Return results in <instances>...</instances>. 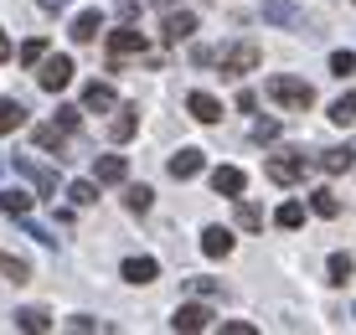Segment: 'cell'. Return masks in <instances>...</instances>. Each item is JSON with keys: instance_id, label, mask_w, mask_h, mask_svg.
Wrapping results in <instances>:
<instances>
[{"instance_id": "4", "label": "cell", "mask_w": 356, "mask_h": 335, "mask_svg": "<svg viewBox=\"0 0 356 335\" xmlns=\"http://www.w3.org/2000/svg\"><path fill=\"white\" fill-rule=\"evenodd\" d=\"M207 325H212V309H207V304H181L176 320H170V330H181V335H196Z\"/></svg>"}, {"instance_id": "5", "label": "cell", "mask_w": 356, "mask_h": 335, "mask_svg": "<svg viewBox=\"0 0 356 335\" xmlns=\"http://www.w3.org/2000/svg\"><path fill=\"white\" fill-rule=\"evenodd\" d=\"M67 78H72V62H67V57H47V62H42V78H36V83H42L47 93H63Z\"/></svg>"}, {"instance_id": "7", "label": "cell", "mask_w": 356, "mask_h": 335, "mask_svg": "<svg viewBox=\"0 0 356 335\" xmlns=\"http://www.w3.org/2000/svg\"><path fill=\"white\" fill-rule=\"evenodd\" d=\"M83 108H93V114H114L119 98H114L108 83H88V88H83Z\"/></svg>"}, {"instance_id": "32", "label": "cell", "mask_w": 356, "mask_h": 335, "mask_svg": "<svg viewBox=\"0 0 356 335\" xmlns=\"http://www.w3.org/2000/svg\"><path fill=\"white\" fill-rule=\"evenodd\" d=\"M330 72H336V78H351V72H356V57H351V52H330Z\"/></svg>"}, {"instance_id": "21", "label": "cell", "mask_w": 356, "mask_h": 335, "mask_svg": "<svg viewBox=\"0 0 356 335\" xmlns=\"http://www.w3.org/2000/svg\"><path fill=\"white\" fill-rule=\"evenodd\" d=\"M330 124H356V93H346V98L330 104Z\"/></svg>"}, {"instance_id": "39", "label": "cell", "mask_w": 356, "mask_h": 335, "mask_svg": "<svg viewBox=\"0 0 356 335\" xmlns=\"http://www.w3.org/2000/svg\"><path fill=\"white\" fill-rule=\"evenodd\" d=\"M150 6H165V0H150Z\"/></svg>"}, {"instance_id": "30", "label": "cell", "mask_w": 356, "mask_h": 335, "mask_svg": "<svg viewBox=\"0 0 356 335\" xmlns=\"http://www.w3.org/2000/svg\"><path fill=\"white\" fill-rule=\"evenodd\" d=\"M67 196H72V202H78V206H93V202H98L93 181H72V186H67Z\"/></svg>"}, {"instance_id": "37", "label": "cell", "mask_w": 356, "mask_h": 335, "mask_svg": "<svg viewBox=\"0 0 356 335\" xmlns=\"http://www.w3.org/2000/svg\"><path fill=\"white\" fill-rule=\"evenodd\" d=\"M67 6V0H42V10H63Z\"/></svg>"}, {"instance_id": "1", "label": "cell", "mask_w": 356, "mask_h": 335, "mask_svg": "<svg viewBox=\"0 0 356 335\" xmlns=\"http://www.w3.org/2000/svg\"><path fill=\"white\" fill-rule=\"evenodd\" d=\"M268 98H274L279 108H289V114H305V108L315 104V88L300 78H268Z\"/></svg>"}, {"instance_id": "38", "label": "cell", "mask_w": 356, "mask_h": 335, "mask_svg": "<svg viewBox=\"0 0 356 335\" xmlns=\"http://www.w3.org/2000/svg\"><path fill=\"white\" fill-rule=\"evenodd\" d=\"M10 57V42H6V31H0V62H6Z\"/></svg>"}, {"instance_id": "34", "label": "cell", "mask_w": 356, "mask_h": 335, "mask_svg": "<svg viewBox=\"0 0 356 335\" xmlns=\"http://www.w3.org/2000/svg\"><path fill=\"white\" fill-rule=\"evenodd\" d=\"M274 134H279V124H274V119H264L259 129H253V140H274Z\"/></svg>"}, {"instance_id": "29", "label": "cell", "mask_w": 356, "mask_h": 335, "mask_svg": "<svg viewBox=\"0 0 356 335\" xmlns=\"http://www.w3.org/2000/svg\"><path fill=\"white\" fill-rule=\"evenodd\" d=\"M264 16H268V21H279V26L300 21V16H294V6H284V0H268V6H264Z\"/></svg>"}, {"instance_id": "13", "label": "cell", "mask_w": 356, "mask_h": 335, "mask_svg": "<svg viewBox=\"0 0 356 335\" xmlns=\"http://www.w3.org/2000/svg\"><path fill=\"white\" fill-rule=\"evenodd\" d=\"M202 253H207V258H227V253H232V232H227V227H207V232H202Z\"/></svg>"}, {"instance_id": "10", "label": "cell", "mask_w": 356, "mask_h": 335, "mask_svg": "<svg viewBox=\"0 0 356 335\" xmlns=\"http://www.w3.org/2000/svg\"><path fill=\"white\" fill-rule=\"evenodd\" d=\"M212 191L217 196H238V191H248V176H243L238 165H222V170H212Z\"/></svg>"}, {"instance_id": "27", "label": "cell", "mask_w": 356, "mask_h": 335, "mask_svg": "<svg viewBox=\"0 0 356 335\" xmlns=\"http://www.w3.org/2000/svg\"><path fill=\"white\" fill-rule=\"evenodd\" d=\"M351 253H336V258H330V284H351Z\"/></svg>"}, {"instance_id": "17", "label": "cell", "mask_w": 356, "mask_h": 335, "mask_svg": "<svg viewBox=\"0 0 356 335\" xmlns=\"http://www.w3.org/2000/svg\"><path fill=\"white\" fill-rule=\"evenodd\" d=\"M98 26H104V16H98V10H83V16L78 21H72V42H93V36H98Z\"/></svg>"}, {"instance_id": "22", "label": "cell", "mask_w": 356, "mask_h": 335, "mask_svg": "<svg viewBox=\"0 0 356 335\" xmlns=\"http://www.w3.org/2000/svg\"><path fill=\"white\" fill-rule=\"evenodd\" d=\"M238 227H243V232H259V227H264V212H259L253 202H238Z\"/></svg>"}, {"instance_id": "12", "label": "cell", "mask_w": 356, "mask_h": 335, "mask_svg": "<svg viewBox=\"0 0 356 335\" xmlns=\"http://www.w3.org/2000/svg\"><path fill=\"white\" fill-rule=\"evenodd\" d=\"M161 31H165V42H186V36L196 31V16H191V10H170Z\"/></svg>"}, {"instance_id": "20", "label": "cell", "mask_w": 356, "mask_h": 335, "mask_svg": "<svg viewBox=\"0 0 356 335\" xmlns=\"http://www.w3.org/2000/svg\"><path fill=\"white\" fill-rule=\"evenodd\" d=\"M0 206H6L10 217H26L31 212V191H0Z\"/></svg>"}, {"instance_id": "3", "label": "cell", "mask_w": 356, "mask_h": 335, "mask_svg": "<svg viewBox=\"0 0 356 335\" xmlns=\"http://www.w3.org/2000/svg\"><path fill=\"white\" fill-rule=\"evenodd\" d=\"M305 176H310V160H300V155H268V181H274V186H300Z\"/></svg>"}, {"instance_id": "8", "label": "cell", "mask_w": 356, "mask_h": 335, "mask_svg": "<svg viewBox=\"0 0 356 335\" xmlns=\"http://www.w3.org/2000/svg\"><path fill=\"white\" fill-rule=\"evenodd\" d=\"M93 176L104 181V186H119V181L129 176V160H124V155H98V160H93Z\"/></svg>"}, {"instance_id": "33", "label": "cell", "mask_w": 356, "mask_h": 335, "mask_svg": "<svg viewBox=\"0 0 356 335\" xmlns=\"http://www.w3.org/2000/svg\"><path fill=\"white\" fill-rule=\"evenodd\" d=\"M57 124H63V129L72 134V129H78V124H83V114H78V108H57Z\"/></svg>"}, {"instance_id": "9", "label": "cell", "mask_w": 356, "mask_h": 335, "mask_svg": "<svg viewBox=\"0 0 356 335\" xmlns=\"http://www.w3.org/2000/svg\"><path fill=\"white\" fill-rule=\"evenodd\" d=\"M119 274H124L129 284H155V279H161V263H155V258H124Z\"/></svg>"}, {"instance_id": "19", "label": "cell", "mask_w": 356, "mask_h": 335, "mask_svg": "<svg viewBox=\"0 0 356 335\" xmlns=\"http://www.w3.org/2000/svg\"><path fill=\"white\" fill-rule=\"evenodd\" d=\"M21 124H26V108H21L16 98H0V134L21 129Z\"/></svg>"}, {"instance_id": "28", "label": "cell", "mask_w": 356, "mask_h": 335, "mask_svg": "<svg viewBox=\"0 0 356 335\" xmlns=\"http://www.w3.org/2000/svg\"><path fill=\"white\" fill-rule=\"evenodd\" d=\"M134 129H140V119H134V114H129V108H124V114H119V119H114V129H108V134H114V140H119V145H124V140H134Z\"/></svg>"}, {"instance_id": "2", "label": "cell", "mask_w": 356, "mask_h": 335, "mask_svg": "<svg viewBox=\"0 0 356 335\" xmlns=\"http://www.w3.org/2000/svg\"><path fill=\"white\" fill-rule=\"evenodd\" d=\"M217 67H222V78H243V72L259 67V47L253 42H227L222 52H217Z\"/></svg>"}, {"instance_id": "25", "label": "cell", "mask_w": 356, "mask_h": 335, "mask_svg": "<svg viewBox=\"0 0 356 335\" xmlns=\"http://www.w3.org/2000/svg\"><path fill=\"white\" fill-rule=\"evenodd\" d=\"M52 320H47V309H21L16 315V330H47Z\"/></svg>"}, {"instance_id": "31", "label": "cell", "mask_w": 356, "mask_h": 335, "mask_svg": "<svg viewBox=\"0 0 356 335\" xmlns=\"http://www.w3.org/2000/svg\"><path fill=\"white\" fill-rule=\"evenodd\" d=\"M47 57V42L42 36H31V42H21V62H26V67H36V62Z\"/></svg>"}, {"instance_id": "6", "label": "cell", "mask_w": 356, "mask_h": 335, "mask_svg": "<svg viewBox=\"0 0 356 335\" xmlns=\"http://www.w3.org/2000/svg\"><path fill=\"white\" fill-rule=\"evenodd\" d=\"M16 170H21V176H26V181H31L42 196H52V191H57V176H52L47 165H36L31 155H16Z\"/></svg>"}, {"instance_id": "15", "label": "cell", "mask_w": 356, "mask_h": 335, "mask_svg": "<svg viewBox=\"0 0 356 335\" xmlns=\"http://www.w3.org/2000/svg\"><path fill=\"white\" fill-rule=\"evenodd\" d=\"M0 274H6V284H26L31 279V263L21 253H6V247H0Z\"/></svg>"}, {"instance_id": "11", "label": "cell", "mask_w": 356, "mask_h": 335, "mask_svg": "<svg viewBox=\"0 0 356 335\" xmlns=\"http://www.w3.org/2000/svg\"><path fill=\"white\" fill-rule=\"evenodd\" d=\"M129 52H145V31H129V26H124V31L108 36V57H114V62L129 57Z\"/></svg>"}, {"instance_id": "18", "label": "cell", "mask_w": 356, "mask_h": 335, "mask_svg": "<svg viewBox=\"0 0 356 335\" xmlns=\"http://www.w3.org/2000/svg\"><path fill=\"white\" fill-rule=\"evenodd\" d=\"M196 170H202V150H181L176 160H170V176L176 181H191Z\"/></svg>"}, {"instance_id": "23", "label": "cell", "mask_w": 356, "mask_h": 335, "mask_svg": "<svg viewBox=\"0 0 356 335\" xmlns=\"http://www.w3.org/2000/svg\"><path fill=\"white\" fill-rule=\"evenodd\" d=\"M274 222H279V227H289V232H294V227L305 222V206H300V202H284V206L274 212Z\"/></svg>"}, {"instance_id": "36", "label": "cell", "mask_w": 356, "mask_h": 335, "mask_svg": "<svg viewBox=\"0 0 356 335\" xmlns=\"http://www.w3.org/2000/svg\"><path fill=\"white\" fill-rule=\"evenodd\" d=\"M222 335H253L248 320H232V325H222Z\"/></svg>"}, {"instance_id": "16", "label": "cell", "mask_w": 356, "mask_h": 335, "mask_svg": "<svg viewBox=\"0 0 356 335\" xmlns=\"http://www.w3.org/2000/svg\"><path fill=\"white\" fill-rule=\"evenodd\" d=\"M191 119H202V124H217V119H222V104H217L212 93H191Z\"/></svg>"}, {"instance_id": "35", "label": "cell", "mask_w": 356, "mask_h": 335, "mask_svg": "<svg viewBox=\"0 0 356 335\" xmlns=\"http://www.w3.org/2000/svg\"><path fill=\"white\" fill-rule=\"evenodd\" d=\"M253 104H259V98H253L248 88H238V114H253Z\"/></svg>"}, {"instance_id": "26", "label": "cell", "mask_w": 356, "mask_h": 335, "mask_svg": "<svg viewBox=\"0 0 356 335\" xmlns=\"http://www.w3.org/2000/svg\"><path fill=\"white\" fill-rule=\"evenodd\" d=\"M310 212H315V217H336V212H341V202H336L330 191H315V196H310Z\"/></svg>"}, {"instance_id": "24", "label": "cell", "mask_w": 356, "mask_h": 335, "mask_svg": "<svg viewBox=\"0 0 356 335\" xmlns=\"http://www.w3.org/2000/svg\"><path fill=\"white\" fill-rule=\"evenodd\" d=\"M150 186H129V191H124V206H129V212H150Z\"/></svg>"}, {"instance_id": "14", "label": "cell", "mask_w": 356, "mask_h": 335, "mask_svg": "<svg viewBox=\"0 0 356 335\" xmlns=\"http://www.w3.org/2000/svg\"><path fill=\"white\" fill-rule=\"evenodd\" d=\"M351 165H356V150H351V145H336V150L321 155V170H325V176H341V170H351Z\"/></svg>"}]
</instances>
